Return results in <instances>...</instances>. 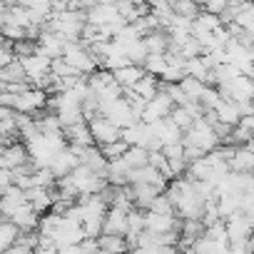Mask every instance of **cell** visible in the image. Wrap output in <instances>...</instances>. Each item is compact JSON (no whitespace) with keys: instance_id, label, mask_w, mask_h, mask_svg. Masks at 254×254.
Masks as SVG:
<instances>
[{"instance_id":"52a82bcc","label":"cell","mask_w":254,"mask_h":254,"mask_svg":"<svg viewBox=\"0 0 254 254\" xmlns=\"http://www.w3.org/2000/svg\"><path fill=\"white\" fill-rule=\"evenodd\" d=\"M182 222L177 219V214H160L147 209L145 212V229L152 234H167V232H180Z\"/></svg>"},{"instance_id":"74e56055","label":"cell","mask_w":254,"mask_h":254,"mask_svg":"<svg viewBox=\"0 0 254 254\" xmlns=\"http://www.w3.org/2000/svg\"><path fill=\"white\" fill-rule=\"evenodd\" d=\"M15 60V50H13V40L0 43V67H5Z\"/></svg>"},{"instance_id":"f546056e","label":"cell","mask_w":254,"mask_h":254,"mask_svg":"<svg viewBox=\"0 0 254 254\" xmlns=\"http://www.w3.org/2000/svg\"><path fill=\"white\" fill-rule=\"evenodd\" d=\"M142 67H145V72H150V75H162V70L167 67V55L165 53H150L147 58H145V63H142Z\"/></svg>"},{"instance_id":"1f68e13d","label":"cell","mask_w":254,"mask_h":254,"mask_svg":"<svg viewBox=\"0 0 254 254\" xmlns=\"http://www.w3.org/2000/svg\"><path fill=\"white\" fill-rule=\"evenodd\" d=\"M50 72L53 75H58V77H72V75H82V72H77L65 58H53V63H50Z\"/></svg>"},{"instance_id":"e575fe53","label":"cell","mask_w":254,"mask_h":254,"mask_svg":"<svg viewBox=\"0 0 254 254\" xmlns=\"http://www.w3.org/2000/svg\"><path fill=\"white\" fill-rule=\"evenodd\" d=\"M194 23H199L202 28H207V30H212V33H214L217 28H222V25H224V23H222V18H219L217 13H207V10H202V13L194 18Z\"/></svg>"},{"instance_id":"9a60e30c","label":"cell","mask_w":254,"mask_h":254,"mask_svg":"<svg viewBox=\"0 0 254 254\" xmlns=\"http://www.w3.org/2000/svg\"><path fill=\"white\" fill-rule=\"evenodd\" d=\"M102 232L105 234H127V209L120 207H107L105 212V222H102Z\"/></svg>"},{"instance_id":"5b68a950","label":"cell","mask_w":254,"mask_h":254,"mask_svg":"<svg viewBox=\"0 0 254 254\" xmlns=\"http://www.w3.org/2000/svg\"><path fill=\"white\" fill-rule=\"evenodd\" d=\"M172 107H175V102H172L170 92H167L165 87H160V92H157L152 100H147V105H145V110H142L140 120H142V122H147V125H152V122H157V120L167 117V115L172 112Z\"/></svg>"},{"instance_id":"83f0119b","label":"cell","mask_w":254,"mask_h":254,"mask_svg":"<svg viewBox=\"0 0 254 254\" xmlns=\"http://www.w3.org/2000/svg\"><path fill=\"white\" fill-rule=\"evenodd\" d=\"M97 244H100V252H125L127 249V239L122 234H100L97 237Z\"/></svg>"},{"instance_id":"d590c367","label":"cell","mask_w":254,"mask_h":254,"mask_svg":"<svg viewBox=\"0 0 254 254\" xmlns=\"http://www.w3.org/2000/svg\"><path fill=\"white\" fill-rule=\"evenodd\" d=\"M0 33H3L8 40H20V38H28V30L23 28V25H18V23H3L0 25Z\"/></svg>"},{"instance_id":"6da1fadb","label":"cell","mask_w":254,"mask_h":254,"mask_svg":"<svg viewBox=\"0 0 254 254\" xmlns=\"http://www.w3.org/2000/svg\"><path fill=\"white\" fill-rule=\"evenodd\" d=\"M182 142H185V145H197V147H202L204 152H209V150H214V147L222 145L219 135L214 132V127H212L204 117L194 120L187 130L182 132Z\"/></svg>"},{"instance_id":"2e32d148","label":"cell","mask_w":254,"mask_h":254,"mask_svg":"<svg viewBox=\"0 0 254 254\" xmlns=\"http://www.w3.org/2000/svg\"><path fill=\"white\" fill-rule=\"evenodd\" d=\"M80 165V160H77V155H75V150L67 145L65 150H60V152H55V157L50 160V170L55 172V177H65L72 167H77Z\"/></svg>"},{"instance_id":"44dd1931","label":"cell","mask_w":254,"mask_h":254,"mask_svg":"<svg viewBox=\"0 0 254 254\" xmlns=\"http://www.w3.org/2000/svg\"><path fill=\"white\" fill-rule=\"evenodd\" d=\"M185 75H192V77H197V80H202V82L209 85L212 72H209V65L204 63L202 53L194 55V58H187V60H185Z\"/></svg>"},{"instance_id":"8d00e7d4","label":"cell","mask_w":254,"mask_h":254,"mask_svg":"<svg viewBox=\"0 0 254 254\" xmlns=\"http://www.w3.org/2000/svg\"><path fill=\"white\" fill-rule=\"evenodd\" d=\"M182 77H185V67H180V65H167L160 75L162 82H180Z\"/></svg>"},{"instance_id":"8992f818","label":"cell","mask_w":254,"mask_h":254,"mask_svg":"<svg viewBox=\"0 0 254 254\" xmlns=\"http://www.w3.org/2000/svg\"><path fill=\"white\" fill-rule=\"evenodd\" d=\"M87 125H90V132H92L95 145H107V142H112V140H120V135H122L120 127H117L115 122H110L102 112L95 115L92 120H87Z\"/></svg>"},{"instance_id":"8fae6325","label":"cell","mask_w":254,"mask_h":254,"mask_svg":"<svg viewBox=\"0 0 254 254\" xmlns=\"http://www.w3.org/2000/svg\"><path fill=\"white\" fill-rule=\"evenodd\" d=\"M224 224H227V237H229V242H234V239H252L254 227H252L247 212L237 209L234 214H229V217L224 219Z\"/></svg>"},{"instance_id":"60d3db41","label":"cell","mask_w":254,"mask_h":254,"mask_svg":"<svg viewBox=\"0 0 254 254\" xmlns=\"http://www.w3.org/2000/svg\"><path fill=\"white\" fill-rule=\"evenodd\" d=\"M97 3H110V5H117L120 0H97Z\"/></svg>"},{"instance_id":"277c9868","label":"cell","mask_w":254,"mask_h":254,"mask_svg":"<svg viewBox=\"0 0 254 254\" xmlns=\"http://www.w3.org/2000/svg\"><path fill=\"white\" fill-rule=\"evenodd\" d=\"M48 95H50V92H45V90H40V87H28V90H23V92L15 95L13 110H15V112L35 115L38 110H45V107H48Z\"/></svg>"},{"instance_id":"f35d334b","label":"cell","mask_w":254,"mask_h":254,"mask_svg":"<svg viewBox=\"0 0 254 254\" xmlns=\"http://www.w3.org/2000/svg\"><path fill=\"white\" fill-rule=\"evenodd\" d=\"M229 5V0H202V10H207V13H222L224 8Z\"/></svg>"},{"instance_id":"4dcf8cb0","label":"cell","mask_w":254,"mask_h":254,"mask_svg":"<svg viewBox=\"0 0 254 254\" xmlns=\"http://www.w3.org/2000/svg\"><path fill=\"white\" fill-rule=\"evenodd\" d=\"M100 150H102V155L107 157V160H117V157H122L125 152H127V147H130V145H127L122 137L120 140H112V142H107V145H97Z\"/></svg>"},{"instance_id":"7c38bea8","label":"cell","mask_w":254,"mask_h":254,"mask_svg":"<svg viewBox=\"0 0 254 254\" xmlns=\"http://www.w3.org/2000/svg\"><path fill=\"white\" fill-rule=\"evenodd\" d=\"M130 172H132V167L127 165L122 157H117V160H107L105 180H107V185L125 187V185H130Z\"/></svg>"},{"instance_id":"7402d4cb","label":"cell","mask_w":254,"mask_h":254,"mask_svg":"<svg viewBox=\"0 0 254 254\" xmlns=\"http://www.w3.org/2000/svg\"><path fill=\"white\" fill-rule=\"evenodd\" d=\"M160 87H162V80L157 77V75H150V72H145L137 82H135V92L140 95V97H145V100H152L157 92H160Z\"/></svg>"},{"instance_id":"ab89813d","label":"cell","mask_w":254,"mask_h":254,"mask_svg":"<svg viewBox=\"0 0 254 254\" xmlns=\"http://www.w3.org/2000/svg\"><path fill=\"white\" fill-rule=\"evenodd\" d=\"M8 185H13V175L8 167H0V192H3Z\"/></svg>"},{"instance_id":"ac0fdd59","label":"cell","mask_w":254,"mask_h":254,"mask_svg":"<svg viewBox=\"0 0 254 254\" xmlns=\"http://www.w3.org/2000/svg\"><path fill=\"white\" fill-rule=\"evenodd\" d=\"M40 217H43V214H40V212H35V209L25 202V204H23L13 217H10V219L18 224V229H20V232H30V229H38V227H40Z\"/></svg>"},{"instance_id":"30bf717a","label":"cell","mask_w":254,"mask_h":254,"mask_svg":"<svg viewBox=\"0 0 254 254\" xmlns=\"http://www.w3.org/2000/svg\"><path fill=\"white\" fill-rule=\"evenodd\" d=\"M25 199H28V204H30L35 212L45 214V212H50V207H53V199H55V185H53V187L33 185V187L25 190Z\"/></svg>"},{"instance_id":"5bb4252c","label":"cell","mask_w":254,"mask_h":254,"mask_svg":"<svg viewBox=\"0 0 254 254\" xmlns=\"http://www.w3.org/2000/svg\"><path fill=\"white\" fill-rule=\"evenodd\" d=\"M3 162H5V167H8V170H13V167H20V165L30 162L28 145H25L23 140H13V142H8V145L3 147Z\"/></svg>"},{"instance_id":"ba28073f","label":"cell","mask_w":254,"mask_h":254,"mask_svg":"<svg viewBox=\"0 0 254 254\" xmlns=\"http://www.w3.org/2000/svg\"><path fill=\"white\" fill-rule=\"evenodd\" d=\"M25 190L18 185H8L3 192H0V217L10 219L23 204H25Z\"/></svg>"},{"instance_id":"603a6c76","label":"cell","mask_w":254,"mask_h":254,"mask_svg":"<svg viewBox=\"0 0 254 254\" xmlns=\"http://www.w3.org/2000/svg\"><path fill=\"white\" fill-rule=\"evenodd\" d=\"M145 45H147V53H167L170 48V33L165 28H155L145 35Z\"/></svg>"},{"instance_id":"7a4b0ae2","label":"cell","mask_w":254,"mask_h":254,"mask_svg":"<svg viewBox=\"0 0 254 254\" xmlns=\"http://www.w3.org/2000/svg\"><path fill=\"white\" fill-rule=\"evenodd\" d=\"M63 58H65L77 72H82V75H90V72H95V70L100 67L97 60H95V55H92V50H90L82 40H65Z\"/></svg>"},{"instance_id":"ffe728a7","label":"cell","mask_w":254,"mask_h":254,"mask_svg":"<svg viewBox=\"0 0 254 254\" xmlns=\"http://www.w3.org/2000/svg\"><path fill=\"white\" fill-rule=\"evenodd\" d=\"M229 170L232 172H252L254 170V152L244 145H237V150L229 160Z\"/></svg>"},{"instance_id":"b9f144b4","label":"cell","mask_w":254,"mask_h":254,"mask_svg":"<svg viewBox=\"0 0 254 254\" xmlns=\"http://www.w3.org/2000/svg\"><path fill=\"white\" fill-rule=\"evenodd\" d=\"M3 147L5 145H0V167H5V162H3Z\"/></svg>"},{"instance_id":"4316f807","label":"cell","mask_w":254,"mask_h":254,"mask_svg":"<svg viewBox=\"0 0 254 254\" xmlns=\"http://www.w3.org/2000/svg\"><path fill=\"white\" fill-rule=\"evenodd\" d=\"M147 157H150V150L147 147H142V145H130L127 147V152L122 155V160L130 165L132 170L135 167H142V165H147Z\"/></svg>"},{"instance_id":"cb8c5ba5","label":"cell","mask_w":254,"mask_h":254,"mask_svg":"<svg viewBox=\"0 0 254 254\" xmlns=\"http://www.w3.org/2000/svg\"><path fill=\"white\" fill-rule=\"evenodd\" d=\"M214 112H217V117L222 120V122H227V125H237L239 122V107H237V100H229V97H222L219 100V105L214 107Z\"/></svg>"},{"instance_id":"3957f363","label":"cell","mask_w":254,"mask_h":254,"mask_svg":"<svg viewBox=\"0 0 254 254\" xmlns=\"http://www.w3.org/2000/svg\"><path fill=\"white\" fill-rule=\"evenodd\" d=\"M100 112H102L110 122H115V125L120 127V130L140 120V117H137V112L132 110V105L127 102V97H125V95H120V97H115V100H107V102H100Z\"/></svg>"},{"instance_id":"9c48e42d","label":"cell","mask_w":254,"mask_h":254,"mask_svg":"<svg viewBox=\"0 0 254 254\" xmlns=\"http://www.w3.org/2000/svg\"><path fill=\"white\" fill-rule=\"evenodd\" d=\"M18 60L23 63L30 85H33L35 80H40L43 75H48V72H50V63H53V58H48V55L40 53V50H35V53H30V55H25V58H18Z\"/></svg>"},{"instance_id":"4fadbf2b","label":"cell","mask_w":254,"mask_h":254,"mask_svg":"<svg viewBox=\"0 0 254 254\" xmlns=\"http://www.w3.org/2000/svg\"><path fill=\"white\" fill-rule=\"evenodd\" d=\"M63 135H65L67 145H80V147H85V145H95L87 120H80V122H75V125L63 127Z\"/></svg>"},{"instance_id":"e0dca14e","label":"cell","mask_w":254,"mask_h":254,"mask_svg":"<svg viewBox=\"0 0 254 254\" xmlns=\"http://www.w3.org/2000/svg\"><path fill=\"white\" fill-rule=\"evenodd\" d=\"M130 187H132V202H135V207H140V209H150L152 199L162 192L160 187L147 185V182H135V185H130Z\"/></svg>"},{"instance_id":"d6a6232c","label":"cell","mask_w":254,"mask_h":254,"mask_svg":"<svg viewBox=\"0 0 254 254\" xmlns=\"http://www.w3.org/2000/svg\"><path fill=\"white\" fill-rule=\"evenodd\" d=\"M170 117H172V122L180 127L182 132H185L187 127L194 122V120H192V115H190V110H187L185 105H175V107H172V112H170Z\"/></svg>"},{"instance_id":"f1b7e54d","label":"cell","mask_w":254,"mask_h":254,"mask_svg":"<svg viewBox=\"0 0 254 254\" xmlns=\"http://www.w3.org/2000/svg\"><path fill=\"white\" fill-rule=\"evenodd\" d=\"M172 8L177 15H185L190 20H194L202 13V3H197V0H172Z\"/></svg>"},{"instance_id":"d4e9b609","label":"cell","mask_w":254,"mask_h":254,"mask_svg":"<svg viewBox=\"0 0 254 254\" xmlns=\"http://www.w3.org/2000/svg\"><path fill=\"white\" fill-rule=\"evenodd\" d=\"M18 234H20V229H18V224L13 219L0 217V252H8V247L15 242Z\"/></svg>"},{"instance_id":"484cf974","label":"cell","mask_w":254,"mask_h":254,"mask_svg":"<svg viewBox=\"0 0 254 254\" xmlns=\"http://www.w3.org/2000/svg\"><path fill=\"white\" fill-rule=\"evenodd\" d=\"M0 80H3L5 85H10V82H23V80H28V75H25V67H23V63L15 58L10 65H5V67H0Z\"/></svg>"},{"instance_id":"d6986e66","label":"cell","mask_w":254,"mask_h":254,"mask_svg":"<svg viewBox=\"0 0 254 254\" xmlns=\"http://www.w3.org/2000/svg\"><path fill=\"white\" fill-rule=\"evenodd\" d=\"M112 75H115V80L122 85V90H127V87H135V82L145 75V67L137 65V63H130V65H125V67L112 70Z\"/></svg>"},{"instance_id":"836d02e7","label":"cell","mask_w":254,"mask_h":254,"mask_svg":"<svg viewBox=\"0 0 254 254\" xmlns=\"http://www.w3.org/2000/svg\"><path fill=\"white\" fill-rule=\"evenodd\" d=\"M150 209H152V212H160V214H177V212H175V204H172V199L167 197V192H160V194L152 199Z\"/></svg>"}]
</instances>
